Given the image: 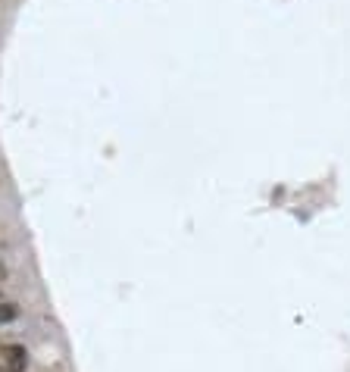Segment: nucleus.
<instances>
[{"label":"nucleus","instance_id":"obj_1","mask_svg":"<svg viewBox=\"0 0 350 372\" xmlns=\"http://www.w3.org/2000/svg\"><path fill=\"white\" fill-rule=\"evenodd\" d=\"M3 360H7V372H25V347L22 344H10L3 347Z\"/></svg>","mask_w":350,"mask_h":372},{"label":"nucleus","instance_id":"obj_2","mask_svg":"<svg viewBox=\"0 0 350 372\" xmlns=\"http://www.w3.org/2000/svg\"><path fill=\"white\" fill-rule=\"evenodd\" d=\"M19 316V307L16 304H0V322H13Z\"/></svg>","mask_w":350,"mask_h":372}]
</instances>
